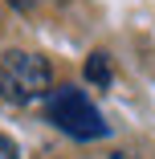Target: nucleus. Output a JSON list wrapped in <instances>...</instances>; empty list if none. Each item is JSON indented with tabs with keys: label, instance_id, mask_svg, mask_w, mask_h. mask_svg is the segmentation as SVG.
<instances>
[{
	"label": "nucleus",
	"instance_id": "obj_1",
	"mask_svg": "<svg viewBox=\"0 0 155 159\" xmlns=\"http://www.w3.org/2000/svg\"><path fill=\"white\" fill-rule=\"evenodd\" d=\"M53 94V70L41 53L8 49L0 57V98L12 106H29Z\"/></svg>",
	"mask_w": 155,
	"mask_h": 159
},
{
	"label": "nucleus",
	"instance_id": "obj_5",
	"mask_svg": "<svg viewBox=\"0 0 155 159\" xmlns=\"http://www.w3.org/2000/svg\"><path fill=\"white\" fill-rule=\"evenodd\" d=\"M8 4H12L16 12H33V8H37V0H8Z\"/></svg>",
	"mask_w": 155,
	"mask_h": 159
},
{
	"label": "nucleus",
	"instance_id": "obj_4",
	"mask_svg": "<svg viewBox=\"0 0 155 159\" xmlns=\"http://www.w3.org/2000/svg\"><path fill=\"white\" fill-rule=\"evenodd\" d=\"M0 159H21V155H16V143H12L4 131H0Z\"/></svg>",
	"mask_w": 155,
	"mask_h": 159
},
{
	"label": "nucleus",
	"instance_id": "obj_3",
	"mask_svg": "<svg viewBox=\"0 0 155 159\" xmlns=\"http://www.w3.org/2000/svg\"><path fill=\"white\" fill-rule=\"evenodd\" d=\"M110 78H114V74H110V57H106L102 49H98V53H90V57H86V82H90V86H98V90H106Z\"/></svg>",
	"mask_w": 155,
	"mask_h": 159
},
{
	"label": "nucleus",
	"instance_id": "obj_2",
	"mask_svg": "<svg viewBox=\"0 0 155 159\" xmlns=\"http://www.w3.org/2000/svg\"><path fill=\"white\" fill-rule=\"evenodd\" d=\"M49 118L57 122V131H66L70 139H102V135H110L106 118L90 102V94L78 90V86H57L49 94Z\"/></svg>",
	"mask_w": 155,
	"mask_h": 159
}]
</instances>
